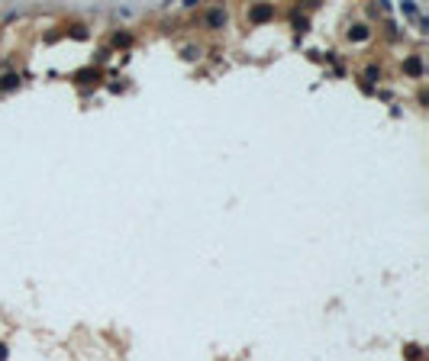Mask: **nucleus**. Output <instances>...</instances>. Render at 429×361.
Wrapping results in <instances>:
<instances>
[{
  "label": "nucleus",
  "instance_id": "nucleus-4",
  "mask_svg": "<svg viewBox=\"0 0 429 361\" xmlns=\"http://www.w3.org/2000/svg\"><path fill=\"white\" fill-rule=\"evenodd\" d=\"M368 36H371V29H368V26H352V29H349V39H352V42H365Z\"/></svg>",
  "mask_w": 429,
  "mask_h": 361
},
{
  "label": "nucleus",
  "instance_id": "nucleus-7",
  "mask_svg": "<svg viewBox=\"0 0 429 361\" xmlns=\"http://www.w3.org/2000/svg\"><path fill=\"white\" fill-rule=\"evenodd\" d=\"M113 42H117V46H129V36H126V32H117V39H113Z\"/></svg>",
  "mask_w": 429,
  "mask_h": 361
},
{
  "label": "nucleus",
  "instance_id": "nucleus-3",
  "mask_svg": "<svg viewBox=\"0 0 429 361\" xmlns=\"http://www.w3.org/2000/svg\"><path fill=\"white\" fill-rule=\"evenodd\" d=\"M223 23H226V13H223V10H210V13H207V26L219 29Z\"/></svg>",
  "mask_w": 429,
  "mask_h": 361
},
{
  "label": "nucleus",
  "instance_id": "nucleus-6",
  "mask_svg": "<svg viewBox=\"0 0 429 361\" xmlns=\"http://www.w3.org/2000/svg\"><path fill=\"white\" fill-rule=\"evenodd\" d=\"M400 10H404L406 16H416V3H400Z\"/></svg>",
  "mask_w": 429,
  "mask_h": 361
},
{
  "label": "nucleus",
  "instance_id": "nucleus-5",
  "mask_svg": "<svg viewBox=\"0 0 429 361\" xmlns=\"http://www.w3.org/2000/svg\"><path fill=\"white\" fill-rule=\"evenodd\" d=\"M20 87V74H3L0 77V91H16Z\"/></svg>",
  "mask_w": 429,
  "mask_h": 361
},
{
  "label": "nucleus",
  "instance_id": "nucleus-1",
  "mask_svg": "<svg viewBox=\"0 0 429 361\" xmlns=\"http://www.w3.org/2000/svg\"><path fill=\"white\" fill-rule=\"evenodd\" d=\"M271 16H274V7H271V3H255V7L249 10V20H252V23H268Z\"/></svg>",
  "mask_w": 429,
  "mask_h": 361
},
{
  "label": "nucleus",
  "instance_id": "nucleus-2",
  "mask_svg": "<svg viewBox=\"0 0 429 361\" xmlns=\"http://www.w3.org/2000/svg\"><path fill=\"white\" fill-rule=\"evenodd\" d=\"M404 68H406V74L420 77V74H423V58H420V55H410V58L404 62Z\"/></svg>",
  "mask_w": 429,
  "mask_h": 361
},
{
  "label": "nucleus",
  "instance_id": "nucleus-8",
  "mask_svg": "<svg viewBox=\"0 0 429 361\" xmlns=\"http://www.w3.org/2000/svg\"><path fill=\"white\" fill-rule=\"evenodd\" d=\"M3 358H7V345H0V361H3Z\"/></svg>",
  "mask_w": 429,
  "mask_h": 361
}]
</instances>
